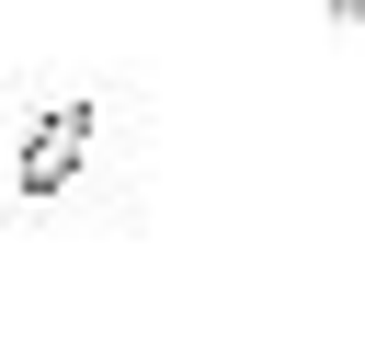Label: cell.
Returning a JSON list of instances; mask_svg holds the SVG:
<instances>
[{"mask_svg":"<svg viewBox=\"0 0 365 354\" xmlns=\"http://www.w3.org/2000/svg\"><path fill=\"white\" fill-rule=\"evenodd\" d=\"M80 148H91V103H57V114H34V126H23L11 183H23V194H57V183L80 171Z\"/></svg>","mask_w":365,"mask_h":354,"instance_id":"1","label":"cell"}]
</instances>
